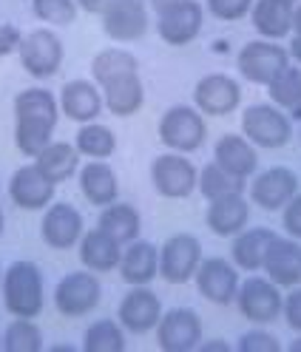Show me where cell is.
Segmentation results:
<instances>
[{"label": "cell", "instance_id": "cell-36", "mask_svg": "<svg viewBox=\"0 0 301 352\" xmlns=\"http://www.w3.org/2000/svg\"><path fill=\"white\" fill-rule=\"evenodd\" d=\"M0 341L3 352H43V333L34 318H14Z\"/></svg>", "mask_w": 301, "mask_h": 352}, {"label": "cell", "instance_id": "cell-17", "mask_svg": "<svg viewBox=\"0 0 301 352\" xmlns=\"http://www.w3.org/2000/svg\"><path fill=\"white\" fill-rule=\"evenodd\" d=\"M296 193H298V176L285 165H273L267 170L253 173L250 199L262 210H282Z\"/></svg>", "mask_w": 301, "mask_h": 352}, {"label": "cell", "instance_id": "cell-5", "mask_svg": "<svg viewBox=\"0 0 301 352\" xmlns=\"http://www.w3.org/2000/svg\"><path fill=\"white\" fill-rule=\"evenodd\" d=\"M290 65V52L278 40H250L242 46L239 57H236V69H239L242 80L253 85H270L278 74Z\"/></svg>", "mask_w": 301, "mask_h": 352}, {"label": "cell", "instance_id": "cell-8", "mask_svg": "<svg viewBox=\"0 0 301 352\" xmlns=\"http://www.w3.org/2000/svg\"><path fill=\"white\" fill-rule=\"evenodd\" d=\"M236 304H239V313L250 321V324H273L276 318H282V287L273 284L267 276H247L239 284V293H236Z\"/></svg>", "mask_w": 301, "mask_h": 352}, {"label": "cell", "instance_id": "cell-16", "mask_svg": "<svg viewBox=\"0 0 301 352\" xmlns=\"http://www.w3.org/2000/svg\"><path fill=\"white\" fill-rule=\"evenodd\" d=\"M193 102L205 117H227L242 102V85L230 74H205L193 88Z\"/></svg>", "mask_w": 301, "mask_h": 352}, {"label": "cell", "instance_id": "cell-31", "mask_svg": "<svg viewBox=\"0 0 301 352\" xmlns=\"http://www.w3.org/2000/svg\"><path fill=\"white\" fill-rule=\"evenodd\" d=\"M97 228L105 230L109 236H114L120 245H131L134 239H140V230H142V219L137 213L134 205L128 202H111L105 205L97 216Z\"/></svg>", "mask_w": 301, "mask_h": 352}, {"label": "cell", "instance_id": "cell-47", "mask_svg": "<svg viewBox=\"0 0 301 352\" xmlns=\"http://www.w3.org/2000/svg\"><path fill=\"white\" fill-rule=\"evenodd\" d=\"M293 34H301V0L293 9Z\"/></svg>", "mask_w": 301, "mask_h": 352}, {"label": "cell", "instance_id": "cell-37", "mask_svg": "<svg viewBox=\"0 0 301 352\" xmlns=\"http://www.w3.org/2000/svg\"><path fill=\"white\" fill-rule=\"evenodd\" d=\"M32 9L40 20L52 26H69L77 17V0H32Z\"/></svg>", "mask_w": 301, "mask_h": 352}, {"label": "cell", "instance_id": "cell-29", "mask_svg": "<svg viewBox=\"0 0 301 352\" xmlns=\"http://www.w3.org/2000/svg\"><path fill=\"white\" fill-rule=\"evenodd\" d=\"M276 236V230L270 228H245L242 233L233 236V245H230V258L239 270L256 273L262 270V261H265V250L270 245V239Z\"/></svg>", "mask_w": 301, "mask_h": 352}, {"label": "cell", "instance_id": "cell-11", "mask_svg": "<svg viewBox=\"0 0 301 352\" xmlns=\"http://www.w3.org/2000/svg\"><path fill=\"white\" fill-rule=\"evenodd\" d=\"M202 261V241L193 233H174L159 248V276L168 284H188Z\"/></svg>", "mask_w": 301, "mask_h": 352}, {"label": "cell", "instance_id": "cell-1", "mask_svg": "<svg viewBox=\"0 0 301 352\" xmlns=\"http://www.w3.org/2000/svg\"><path fill=\"white\" fill-rule=\"evenodd\" d=\"M91 77L97 80L102 102L114 117H134L145 102V85L140 80V60L122 49H102L91 60Z\"/></svg>", "mask_w": 301, "mask_h": 352}, {"label": "cell", "instance_id": "cell-19", "mask_svg": "<svg viewBox=\"0 0 301 352\" xmlns=\"http://www.w3.org/2000/svg\"><path fill=\"white\" fill-rule=\"evenodd\" d=\"M262 270L273 284H278V287L290 290L296 284H301V241L293 236L282 239L276 233L265 250Z\"/></svg>", "mask_w": 301, "mask_h": 352}, {"label": "cell", "instance_id": "cell-38", "mask_svg": "<svg viewBox=\"0 0 301 352\" xmlns=\"http://www.w3.org/2000/svg\"><path fill=\"white\" fill-rule=\"evenodd\" d=\"M250 9H253V0H208V12L216 20H225V23L242 20L245 14H250Z\"/></svg>", "mask_w": 301, "mask_h": 352}, {"label": "cell", "instance_id": "cell-28", "mask_svg": "<svg viewBox=\"0 0 301 352\" xmlns=\"http://www.w3.org/2000/svg\"><path fill=\"white\" fill-rule=\"evenodd\" d=\"M80 190L94 208H105L117 202L120 196V182L117 173L111 170V165L105 160H91L80 168Z\"/></svg>", "mask_w": 301, "mask_h": 352}, {"label": "cell", "instance_id": "cell-7", "mask_svg": "<svg viewBox=\"0 0 301 352\" xmlns=\"http://www.w3.org/2000/svg\"><path fill=\"white\" fill-rule=\"evenodd\" d=\"M17 57H20V65L34 80H49L60 72L66 49H63V40L52 29H32L20 40Z\"/></svg>", "mask_w": 301, "mask_h": 352}, {"label": "cell", "instance_id": "cell-49", "mask_svg": "<svg viewBox=\"0 0 301 352\" xmlns=\"http://www.w3.org/2000/svg\"><path fill=\"white\" fill-rule=\"evenodd\" d=\"M0 233H3V210H0Z\"/></svg>", "mask_w": 301, "mask_h": 352}, {"label": "cell", "instance_id": "cell-25", "mask_svg": "<svg viewBox=\"0 0 301 352\" xmlns=\"http://www.w3.org/2000/svg\"><path fill=\"white\" fill-rule=\"evenodd\" d=\"M120 258H122V245L109 236L100 228L85 230L80 239V261L85 270L91 273H111L120 267Z\"/></svg>", "mask_w": 301, "mask_h": 352}, {"label": "cell", "instance_id": "cell-43", "mask_svg": "<svg viewBox=\"0 0 301 352\" xmlns=\"http://www.w3.org/2000/svg\"><path fill=\"white\" fill-rule=\"evenodd\" d=\"M197 352H233V346L225 338H210V341H199Z\"/></svg>", "mask_w": 301, "mask_h": 352}, {"label": "cell", "instance_id": "cell-48", "mask_svg": "<svg viewBox=\"0 0 301 352\" xmlns=\"http://www.w3.org/2000/svg\"><path fill=\"white\" fill-rule=\"evenodd\" d=\"M290 352H301V336H298V338L290 344Z\"/></svg>", "mask_w": 301, "mask_h": 352}, {"label": "cell", "instance_id": "cell-12", "mask_svg": "<svg viewBox=\"0 0 301 352\" xmlns=\"http://www.w3.org/2000/svg\"><path fill=\"white\" fill-rule=\"evenodd\" d=\"M193 278H197V290L202 293V298H208L210 304H219V307L233 304L236 293H239V284H242L239 267L219 256L202 258Z\"/></svg>", "mask_w": 301, "mask_h": 352}, {"label": "cell", "instance_id": "cell-39", "mask_svg": "<svg viewBox=\"0 0 301 352\" xmlns=\"http://www.w3.org/2000/svg\"><path fill=\"white\" fill-rule=\"evenodd\" d=\"M236 349L239 352H282V341L265 333V329H250V333H245L239 338Z\"/></svg>", "mask_w": 301, "mask_h": 352}, {"label": "cell", "instance_id": "cell-21", "mask_svg": "<svg viewBox=\"0 0 301 352\" xmlns=\"http://www.w3.org/2000/svg\"><path fill=\"white\" fill-rule=\"evenodd\" d=\"M54 182L34 162L17 168L9 182V199L20 210H46L54 199Z\"/></svg>", "mask_w": 301, "mask_h": 352}, {"label": "cell", "instance_id": "cell-20", "mask_svg": "<svg viewBox=\"0 0 301 352\" xmlns=\"http://www.w3.org/2000/svg\"><path fill=\"white\" fill-rule=\"evenodd\" d=\"M205 23V9L199 0H185V3L157 14V34L168 43V46H188L197 40Z\"/></svg>", "mask_w": 301, "mask_h": 352}, {"label": "cell", "instance_id": "cell-24", "mask_svg": "<svg viewBox=\"0 0 301 352\" xmlns=\"http://www.w3.org/2000/svg\"><path fill=\"white\" fill-rule=\"evenodd\" d=\"M247 219H250V205L242 193H227L208 202L205 222L210 233H216L222 239H233L236 233H242L247 228Z\"/></svg>", "mask_w": 301, "mask_h": 352}, {"label": "cell", "instance_id": "cell-42", "mask_svg": "<svg viewBox=\"0 0 301 352\" xmlns=\"http://www.w3.org/2000/svg\"><path fill=\"white\" fill-rule=\"evenodd\" d=\"M20 40H23V34L17 32V26L0 23V57H6V54H12V52H17Z\"/></svg>", "mask_w": 301, "mask_h": 352}, {"label": "cell", "instance_id": "cell-30", "mask_svg": "<svg viewBox=\"0 0 301 352\" xmlns=\"http://www.w3.org/2000/svg\"><path fill=\"white\" fill-rule=\"evenodd\" d=\"M80 157H82V153L77 151V145H71V142H54L52 140L34 157V165L46 173L54 185H60V182L71 179V176L80 170Z\"/></svg>", "mask_w": 301, "mask_h": 352}, {"label": "cell", "instance_id": "cell-51", "mask_svg": "<svg viewBox=\"0 0 301 352\" xmlns=\"http://www.w3.org/2000/svg\"><path fill=\"white\" fill-rule=\"evenodd\" d=\"M0 349H3V341H0Z\"/></svg>", "mask_w": 301, "mask_h": 352}, {"label": "cell", "instance_id": "cell-9", "mask_svg": "<svg viewBox=\"0 0 301 352\" xmlns=\"http://www.w3.org/2000/svg\"><path fill=\"white\" fill-rule=\"evenodd\" d=\"M197 179H199V170L185 153L168 151L150 162V182H154L157 193L165 196V199H188L197 190Z\"/></svg>", "mask_w": 301, "mask_h": 352}, {"label": "cell", "instance_id": "cell-18", "mask_svg": "<svg viewBox=\"0 0 301 352\" xmlns=\"http://www.w3.org/2000/svg\"><path fill=\"white\" fill-rule=\"evenodd\" d=\"M82 216L71 202H52L43 213L40 236L54 250H71L82 239Z\"/></svg>", "mask_w": 301, "mask_h": 352}, {"label": "cell", "instance_id": "cell-44", "mask_svg": "<svg viewBox=\"0 0 301 352\" xmlns=\"http://www.w3.org/2000/svg\"><path fill=\"white\" fill-rule=\"evenodd\" d=\"M77 6L82 12H89V14H102L105 9H109V0H77Z\"/></svg>", "mask_w": 301, "mask_h": 352}, {"label": "cell", "instance_id": "cell-33", "mask_svg": "<svg viewBox=\"0 0 301 352\" xmlns=\"http://www.w3.org/2000/svg\"><path fill=\"white\" fill-rule=\"evenodd\" d=\"M74 145H77V151L82 153V157H89V160H109L117 151V134L111 128L100 125L97 120L82 122V128L74 137Z\"/></svg>", "mask_w": 301, "mask_h": 352}, {"label": "cell", "instance_id": "cell-27", "mask_svg": "<svg viewBox=\"0 0 301 352\" xmlns=\"http://www.w3.org/2000/svg\"><path fill=\"white\" fill-rule=\"evenodd\" d=\"M293 0H253V29L265 40H282L293 32Z\"/></svg>", "mask_w": 301, "mask_h": 352}, {"label": "cell", "instance_id": "cell-32", "mask_svg": "<svg viewBox=\"0 0 301 352\" xmlns=\"http://www.w3.org/2000/svg\"><path fill=\"white\" fill-rule=\"evenodd\" d=\"M270 102L278 105L290 120H301V65H287L267 85Z\"/></svg>", "mask_w": 301, "mask_h": 352}, {"label": "cell", "instance_id": "cell-3", "mask_svg": "<svg viewBox=\"0 0 301 352\" xmlns=\"http://www.w3.org/2000/svg\"><path fill=\"white\" fill-rule=\"evenodd\" d=\"M3 307L14 318H37L43 313V273L34 261H12L0 281Z\"/></svg>", "mask_w": 301, "mask_h": 352}, {"label": "cell", "instance_id": "cell-23", "mask_svg": "<svg viewBox=\"0 0 301 352\" xmlns=\"http://www.w3.org/2000/svg\"><path fill=\"white\" fill-rule=\"evenodd\" d=\"M102 91L91 80H69L60 88V111L71 122H94L102 111Z\"/></svg>", "mask_w": 301, "mask_h": 352}, {"label": "cell", "instance_id": "cell-26", "mask_svg": "<svg viewBox=\"0 0 301 352\" xmlns=\"http://www.w3.org/2000/svg\"><path fill=\"white\" fill-rule=\"evenodd\" d=\"M120 276L128 284H150L159 276V248H154L145 239H134L131 245L122 248L120 258Z\"/></svg>", "mask_w": 301, "mask_h": 352}, {"label": "cell", "instance_id": "cell-2", "mask_svg": "<svg viewBox=\"0 0 301 352\" xmlns=\"http://www.w3.org/2000/svg\"><path fill=\"white\" fill-rule=\"evenodd\" d=\"M60 102L49 88H23L14 97V145L23 157L34 160L54 140Z\"/></svg>", "mask_w": 301, "mask_h": 352}, {"label": "cell", "instance_id": "cell-35", "mask_svg": "<svg viewBox=\"0 0 301 352\" xmlns=\"http://www.w3.org/2000/svg\"><path fill=\"white\" fill-rule=\"evenodd\" d=\"M197 188L210 202V199H219V196H227V193H245V179H236V176L222 170L216 162H208L205 168H199Z\"/></svg>", "mask_w": 301, "mask_h": 352}, {"label": "cell", "instance_id": "cell-34", "mask_svg": "<svg viewBox=\"0 0 301 352\" xmlns=\"http://www.w3.org/2000/svg\"><path fill=\"white\" fill-rule=\"evenodd\" d=\"M85 352H122L125 349V329L114 318H100L85 329L82 338Z\"/></svg>", "mask_w": 301, "mask_h": 352}, {"label": "cell", "instance_id": "cell-45", "mask_svg": "<svg viewBox=\"0 0 301 352\" xmlns=\"http://www.w3.org/2000/svg\"><path fill=\"white\" fill-rule=\"evenodd\" d=\"M148 3H150V12H154V14H162V12H168V9L185 3V0H148Z\"/></svg>", "mask_w": 301, "mask_h": 352}, {"label": "cell", "instance_id": "cell-15", "mask_svg": "<svg viewBox=\"0 0 301 352\" xmlns=\"http://www.w3.org/2000/svg\"><path fill=\"white\" fill-rule=\"evenodd\" d=\"M150 26L148 0H109L102 12V32L117 43H134Z\"/></svg>", "mask_w": 301, "mask_h": 352}, {"label": "cell", "instance_id": "cell-52", "mask_svg": "<svg viewBox=\"0 0 301 352\" xmlns=\"http://www.w3.org/2000/svg\"><path fill=\"white\" fill-rule=\"evenodd\" d=\"M293 3H298V0H293Z\"/></svg>", "mask_w": 301, "mask_h": 352}, {"label": "cell", "instance_id": "cell-46", "mask_svg": "<svg viewBox=\"0 0 301 352\" xmlns=\"http://www.w3.org/2000/svg\"><path fill=\"white\" fill-rule=\"evenodd\" d=\"M287 52H290V60H296L301 65V34H293L290 37V49Z\"/></svg>", "mask_w": 301, "mask_h": 352}, {"label": "cell", "instance_id": "cell-4", "mask_svg": "<svg viewBox=\"0 0 301 352\" xmlns=\"http://www.w3.org/2000/svg\"><path fill=\"white\" fill-rule=\"evenodd\" d=\"M242 134L256 148L278 151L293 137V120L273 102H253L242 111Z\"/></svg>", "mask_w": 301, "mask_h": 352}, {"label": "cell", "instance_id": "cell-41", "mask_svg": "<svg viewBox=\"0 0 301 352\" xmlns=\"http://www.w3.org/2000/svg\"><path fill=\"white\" fill-rule=\"evenodd\" d=\"M282 225H285L287 236L301 239V193H296L293 199L282 208Z\"/></svg>", "mask_w": 301, "mask_h": 352}, {"label": "cell", "instance_id": "cell-10", "mask_svg": "<svg viewBox=\"0 0 301 352\" xmlns=\"http://www.w3.org/2000/svg\"><path fill=\"white\" fill-rule=\"evenodd\" d=\"M102 298V284L97 273L91 270H74L63 276L54 287V307L66 318H82L89 316Z\"/></svg>", "mask_w": 301, "mask_h": 352}, {"label": "cell", "instance_id": "cell-13", "mask_svg": "<svg viewBox=\"0 0 301 352\" xmlns=\"http://www.w3.org/2000/svg\"><path fill=\"white\" fill-rule=\"evenodd\" d=\"M159 318H162V301L145 284H137V287L128 290L117 307V321L122 324L125 333H134V336L157 329Z\"/></svg>", "mask_w": 301, "mask_h": 352}, {"label": "cell", "instance_id": "cell-50", "mask_svg": "<svg viewBox=\"0 0 301 352\" xmlns=\"http://www.w3.org/2000/svg\"><path fill=\"white\" fill-rule=\"evenodd\" d=\"M0 281H3V270H0Z\"/></svg>", "mask_w": 301, "mask_h": 352}, {"label": "cell", "instance_id": "cell-14", "mask_svg": "<svg viewBox=\"0 0 301 352\" xmlns=\"http://www.w3.org/2000/svg\"><path fill=\"white\" fill-rule=\"evenodd\" d=\"M202 341V318L188 310V307H177V310L162 313L157 324V344L162 352H190Z\"/></svg>", "mask_w": 301, "mask_h": 352}, {"label": "cell", "instance_id": "cell-40", "mask_svg": "<svg viewBox=\"0 0 301 352\" xmlns=\"http://www.w3.org/2000/svg\"><path fill=\"white\" fill-rule=\"evenodd\" d=\"M282 316L287 321L290 329H296V333H301V287L296 284V287H290L285 304H282Z\"/></svg>", "mask_w": 301, "mask_h": 352}, {"label": "cell", "instance_id": "cell-22", "mask_svg": "<svg viewBox=\"0 0 301 352\" xmlns=\"http://www.w3.org/2000/svg\"><path fill=\"white\" fill-rule=\"evenodd\" d=\"M213 162L222 170H227L236 179H250L259 170V151L245 134H225L219 137L216 148H213Z\"/></svg>", "mask_w": 301, "mask_h": 352}, {"label": "cell", "instance_id": "cell-6", "mask_svg": "<svg viewBox=\"0 0 301 352\" xmlns=\"http://www.w3.org/2000/svg\"><path fill=\"white\" fill-rule=\"evenodd\" d=\"M208 137L205 114L193 105H174L168 108L159 120V140L165 148L177 153H193L199 151Z\"/></svg>", "mask_w": 301, "mask_h": 352}]
</instances>
